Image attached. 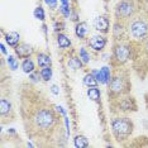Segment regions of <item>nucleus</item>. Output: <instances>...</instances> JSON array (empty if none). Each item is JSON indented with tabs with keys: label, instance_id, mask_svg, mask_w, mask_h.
<instances>
[{
	"label": "nucleus",
	"instance_id": "obj_1",
	"mask_svg": "<svg viewBox=\"0 0 148 148\" xmlns=\"http://www.w3.org/2000/svg\"><path fill=\"white\" fill-rule=\"evenodd\" d=\"M113 133L118 139H124L132 132V123L128 118H116L112 123Z\"/></svg>",
	"mask_w": 148,
	"mask_h": 148
},
{
	"label": "nucleus",
	"instance_id": "obj_2",
	"mask_svg": "<svg viewBox=\"0 0 148 148\" xmlns=\"http://www.w3.org/2000/svg\"><path fill=\"white\" fill-rule=\"evenodd\" d=\"M55 122H56V119H55L53 113L51 110H47V109L39 110L34 116L36 125L38 128H41V129H49L51 127H53Z\"/></svg>",
	"mask_w": 148,
	"mask_h": 148
},
{
	"label": "nucleus",
	"instance_id": "obj_3",
	"mask_svg": "<svg viewBox=\"0 0 148 148\" xmlns=\"http://www.w3.org/2000/svg\"><path fill=\"white\" fill-rule=\"evenodd\" d=\"M130 33L134 38L140 39L147 36L148 33V24L143 19H136L132 24H130Z\"/></svg>",
	"mask_w": 148,
	"mask_h": 148
},
{
	"label": "nucleus",
	"instance_id": "obj_4",
	"mask_svg": "<svg viewBox=\"0 0 148 148\" xmlns=\"http://www.w3.org/2000/svg\"><path fill=\"white\" fill-rule=\"evenodd\" d=\"M134 12V8H133V4L130 1H128V0H123V1H120L119 4L116 6V14L123 16V18H128V16H130L133 14Z\"/></svg>",
	"mask_w": 148,
	"mask_h": 148
},
{
	"label": "nucleus",
	"instance_id": "obj_5",
	"mask_svg": "<svg viewBox=\"0 0 148 148\" xmlns=\"http://www.w3.org/2000/svg\"><path fill=\"white\" fill-rule=\"evenodd\" d=\"M129 53H130L129 47L124 46V45L116 46L115 49H114V56H115V58L119 62H125L128 60V57H129Z\"/></svg>",
	"mask_w": 148,
	"mask_h": 148
},
{
	"label": "nucleus",
	"instance_id": "obj_6",
	"mask_svg": "<svg viewBox=\"0 0 148 148\" xmlns=\"http://www.w3.org/2000/svg\"><path fill=\"white\" fill-rule=\"evenodd\" d=\"M92 75L100 84H108L110 81V69L109 67H103L100 71H92Z\"/></svg>",
	"mask_w": 148,
	"mask_h": 148
},
{
	"label": "nucleus",
	"instance_id": "obj_7",
	"mask_svg": "<svg viewBox=\"0 0 148 148\" xmlns=\"http://www.w3.org/2000/svg\"><path fill=\"white\" fill-rule=\"evenodd\" d=\"M89 45L92 47L95 51H101L106 45V39L103 36H94L89 41Z\"/></svg>",
	"mask_w": 148,
	"mask_h": 148
},
{
	"label": "nucleus",
	"instance_id": "obj_8",
	"mask_svg": "<svg viewBox=\"0 0 148 148\" xmlns=\"http://www.w3.org/2000/svg\"><path fill=\"white\" fill-rule=\"evenodd\" d=\"M94 27L96 28V31L105 33L109 29V19L106 16H97L95 21H94Z\"/></svg>",
	"mask_w": 148,
	"mask_h": 148
},
{
	"label": "nucleus",
	"instance_id": "obj_9",
	"mask_svg": "<svg viewBox=\"0 0 148 148\" xmlns=\"http://www.w3.org/2000/svg\"><path fill=\"white\" fill-rule=\"evenodd\" d=\"M123 89H124L123 79H120V77H114L112 80V82H110V90L115 94H119L123 91Z\"/></svg>",
	"mask_w": 148,
	"mask_h": 148
},
{
	"label": "nucleus",
	"instance_id": "obj_10",
	"mask_svg": "<svg viewBox=\"0 0 148 148\" xmlns=\"http://www.w3.org/2000/svg\"><path fill=\"white\" fill-rule=\"evenodd\" d=\"M15 52L19 57H28L32 53V47L27 43H22L15 47Z\"/></svg>",
	"mask_w": 148,
	"mask_h": 148
},
{
	"label": "nucleus",
	"instance_id": "obj_11",
	"mask_svg": "<svg viewBox=\"0 0 148 148\" xmlns=\"http://www.w3.org/2000/svg\"><path fill=\"white\" fill-rule=\"evenodd\" d=\"M19 34L16 32H9L8 34L5 36V41L6 43H8L9 46H12V47H16L18 46V42H19Z\"/></svg>",
	"mask_w": 148,
	"mask_h": 148
},
{
	"label": "nucleus",
	"instance_id": "obj_12",
	"mask_svg": "<svg viewBox=\"0 0 148 148\" xmlns=\"http://www.w3.org/2000/svg\"><path fill=\"white\" fill-rule=\"evenodd\" d=\"M75 33H76V36L79 37V38H85V36H86V33H87V24L86 23H79V24L76 25V29H75Z\"/></svg>",
	"mask_w": 148,
	"mask_h": 148
},
{
	"label": "nucleus",
	"instance_id": "obj_13",
	"mask_svg": "<svg viewBox=\"0 0 148 148\" xmlns=\"http://www.w3.org/2000/svg\"><path fill=\"white\" fill-rule=\"evenodd\" d=\"M87 96L92 100V101H99L100 100V90L96 86H91L87 90Z\"/></svg>",
	"mask_w": 148,
	"mask_h": 148
},
{
	"label": "nucleus",
	"instance_id": "obj_14",
	"mask_svg": "<svg viewBox=\"0 0 148 148\" xmlns=\"http://www.w3.org/2000/svg\"><path fill=\"white\" fill-rule=\"evenodd\" d=\"M37 61H38V65L41 67H47V66H51V57L45 55V53H39L38 57H37Z\"/></svg>",
	"mask_w": 148,
	"mask_h": 148
},
{
	"label": "nucleus",
	"instance_id": "obj_15",
	"mask_svg": "<svg viewBox=\"0 0 148 148\" xmlns=\"http://www.w3.org/2000/svg\"><path fill=\"white\" fill-rule=\"evenodd\" d=\"M22 69L25 73H32L34 71V63H33V61L31 58H27L22 63Z\"/></svg>",
	"mask_w": 148,
	"mask_h": 148
},
{
	"label": "nucleus",
	"instance_id": "obj_16",
	"mask_svg": "<svg viewBox=\"0 0 148 148\" xmlns=\"http://www.w3.org/2000/svg\"><path fill=\"white\" fill-rule=\"evenodd\" d=\"M57 43H58L60 48H67V47H70V45H71V41L65 34H60L57 37Z\"/></svg>",
	"mask_w": 148,
	"mask_h": 148
},
{
	"label": "nucleus",
	"instance_id": "obj_17",
	"mask_svg": "<svg viewBox=\"0 0 148 148\" xmlns=\"http://www.w3.org/2000/svg\"><path fill=\"white\" fill-rule=\"evenodd\" d=\"M97 80L94 77L92 73H87V75H85V77H84V84H85L86 86L91 87V86H96L97 85Z\"/></svg>",
	"mask_w": 148,
	"mask_h": 148
},
{
	"label": "nucleus",
	"instance_id": "obj_18",
	"mask_svg": "<svg viewBox=\"0 0 148 148\" xmlns=\"http://www.w3.org/2000/svg\"><path fill=\"white\" fill-rule=\"evenodd\" d=\"M73 140H75V147H77V148H84V147L89 146V140L84 136H77Z\"/></svg>",
	"mask_w": 148,
	"mask_h": 148
},
{
	"label": "nucleus",
	"instance_id": "obj_19",
	"mask_svg": "<svg viewBox=\"0 0 148 148\" xmlns=\"http://www.w3.org/2000/svg\"><path fill=\"white\" fill-rule=\"evenodd\" d=\"M10 108H12V104L8 100L1 99V101H0V113H1V115H5L6 113L10 112Z\"/></svg>",
	"mask_w": 148,
	"mask_h": 148
},
{
	"label": "nucleus",
	"instance_id": "obj_20",
	"mask_svg": "<svg viewBox=\"0 0 148 148\" xmlns=\"http://www.w3.org/2000/svg\"><path fill=\"white\" fill-rule=\"evenodd\" d=\"M82 66V62L80 58H77V57H72V58L69 60V67L72 70H77V69H81Z\"/></svg>",
	"mask_w": 148,
	"mask_h": 148
},
{
	"label": "nucleus",
	"instance_id": "obj_21",
	"mask_svg": "<svg viewBox=\"0 0 148 148\" xmlns=\"http://www.w3.org/2000/svg\"><path fill=\"white\" fill-rule=\"evenodd\" d=\"M41 77L45 81H48V80H51V77H52V70L49 69V66H47V67H43L42 69V71H41Z\"/></svg>",
	"mask_w": 148,
	"mask_h": 148
},
{
	"label": "nucleus",
	"instance_id": "obj_22",
	"mask_svg": "<svg viewBox=\"0 0 148 148\" xmlns=\"http://www.w3.org/2000/svg\"><path fill=\"white\" fill-rule=\"evenodd\" d=\"M34 18L37 19H39V21H45V18H46V14H45V10H43V8L42 6H38V8H36L34 9Z\"/></svg>",
	"mask_w": 148,
	"mask_h": 148
},
{
	"label": "nucleus",
	"instance_id": "obj_23",
	"mask_svg": "<svg viewBox=\"0 0 148 148\" xmlns=\"http://www.w3.org/2000/svg\"><path fill=\"white\" fill-rule=\"evenodd\" d=\"M80 58H81V61L84 63H87L90 61V56H89V53L86 52L85 48H80Z\"/></svg>",
	"mask_w": 148,
	"mask_h": 148
},
{
	"label": "nucleus",
	"instance_id": "obj_24",
	"mask_svg": "<svg viewBox=\"0 0 148 148\" xmlns=\"http://www.w3.org/2000/svg\"><path fill=\"white\" fill-rule=\"evenodd\" d=\"M60 10H61V13L66 16V18H69L70 14H71V10H70L69 4H62L61 6H60Z\"/></svg>",
	"mask_w": 148,
	"mask_h": 148
},
{
	"label": "nucleus",
	"instance_id": "obj_25",
	"mask_svg": "<svg viewBox=\"0 0 148 148\" xmlns=\"http://www.w3.org/2000/svg\"><path fill=\"white\" fill-rule=\"evenodd\" d=\"M8 63H9V67H10L12 70H16V69H18V62H16V60L13 56L8 57Z\"/></svg>",
	"mask_w": 148,
	"mask_h": 148
},
{
	"label": "nucleus",
	"instance_id": "obj_26",
	"mask_svg": "<svg viewBox=\"0 0 148 148\" xmlns=\"http://www.w3.org/2000/svg\"><path fill=\"white\" fill-rule=\"evenodd\" d=\"M45 3L49 6V8H52V9H55L57 6V0H45Z\"/></svg>",
	"mask_w": 148,
	"mask_h": 148
},
{
	"label": "nucleus",
	"instance_id": "obj_27",
	"mask_svg": "<svg viewBox=\"0 0 148 148\" xmlns=\"http://www.w3.org/2000/svg\"><path fill=\"white\" fill-rule=\"evenodd\" d=\"M29 77H31V79H32V81L33 82H37V81H38V77H39V75H38V73H31V76H29Z\"/></svg>",
	"mask_w": 148,
	"mask_h": 148
},
{
	"label": "nucleus",
	"instance_id": "obj_28",
	"mask_svg": "<svg viewBox=\"0 0 148 148\" xmlns=\"http://www.w3.org/2000/svg\"><path fill=\"white\" fill-rule=\"evenodd\" d=\"M51 91L55 94V95H58V94H60V90H58V87H57L56 85H52L51 86Z\"/></svg>",
	"mask_w": 148,
	"mask_h": 148
},
{
	"label": "nucleus",
	"instance_id": "obj_29",
	"mask_svg": "<svg viewBox=\"0 0 148 148\" xmlns=\"http://www.w3.org/2000/svg\"><path fill=\"white\" fill-rule=\"evenodd\" d=\"M56 109H57V112H58V113H61L62 115H66V113L63 112V109H62L61 106H56Z\"/></svg>",
	"mask_w": 148,
	"mask_h": 148
},
{
	"label": "nucleus",
	"instance_id": "obj_30",
	"mask_svg": "<svg viewBox=\"0 0 148 148\" xmlns=\"http://www.w3.org/2000/svg\"><path fill=\"white\" fill-rule=\"evenodd\" d=\"M0 48H1V52L4 53V55H6V48H5V46L1 45V46H0Z\"/></svg>",
	"mask_w": 148,
	"mask_h": 148
},
{
	"label": "nucleus",
	"instance_id": "obj_31",
	"mask_svg": "<svg viewBox=\"0 0 148 148\" xmlns=\"http://www.w3.org/2000/svg\"><path fill=\"white\" fill-rule=\"evenodd\" d=\"M62 4H69V0H61Z\"/></svg>",
	"mask_w": 148,
	"mask_h": 148
},
{
	"label": "nucleus",
	"instance_id": "obj_32",
	"mask_svg": "<svg viewBox=\"0 0 148 148\" xmlns=\"http://www.w3.org/2000/svg\"><path fill=\"white\" fill-rule=\"evenodd\" d=\"M146 48H147V51H148V42H147V46H146Z\"/></svg>",
	"mask_w": 148,
	"mask_h": 148
}]
</instances>
